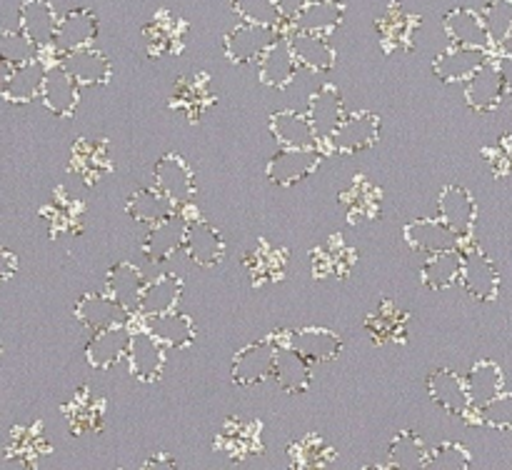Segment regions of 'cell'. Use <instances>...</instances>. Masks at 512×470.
Here are the masks:
<instances>
[{"label": "cell", "instance_id": "1", "mask_svg": "<svg viewBox=\"0 0 512 470\" xmlns=\"http://www.w3.org/2000/svg\"><path fill=\"white\" fill-rule=\"evenodd\" d=\"M278 348L280 345L273 335L245 345V348L233 358V365H230L233 383L243 385V388H250V385H258L263 383V380L273 378Z\"/></svg>", "mask_w": 512, "mask_h": 470}, {"label": "cell", "instance_id": "2", "mask_svg": "<svg viewBox=\"0 0 512 470\" xmlns=\"http://www.w3.org/2000/svg\"><path fill=\"white\" fill-rule=\"evenodd\" d=\"M280 35H283L280 30L263 28V25L238 23L235 28H230L223 38L225 58H228L233 65L260 63L265 50H268Z\"/></svg>", "mask_w": 512, "mask_h": 470}, {"label": "cell", "instance_id": "3", "mask_svg": "<svg viewBox=\"0 0 512 470\" xmlns=\"http://www.w3.org/2000/svg\"><path fill=\"white\" fill-rule=\"evenodd\" d=\"M460 283L470 298L490 303L500 293V270L478 245H463V278H460Z\"/></svg>", "mask_w": 512, "mask_h": 470}, {"label": "cell", "instance_id": "4", "mask_svg": "<svg viewBox=\"0 0 512 470\" xmlns=\"http://www.w3.org/2000/svg\"><path fill=\"white\" fill-rule=\"evenodd\" d=\"M155 188L160 193L168 195L178 208H185V205L193 203L195 190H198V183H195V173L188 165V160L178 153H168L155 163L153 170Z\"/></svg>", "mask_w": 512, "mask_h": 470}, {"label": "cell", "instance_id": "5", "mask_svg": "<svg viewBox=\"0 0 512 470\" xmlns=\"http://www.w3.org/2000/svg\"><path fill=\"white\" fill-rule=\"evenodd\" d=\"M423 25V18L410 10H405L398 0L388 5L383 10L378 20H375V30H378V40L380 48L385 53H400V50H413L415 43V33Z\"/></svg>", "mask_w": 512, "mask_h": 470}, {"label": "cell", "instance_id": "6", "mask_svg": "<svg viewBox=\"0 0 512 470\" xmlns=\"http://www.w3.org/2000/svg\"><path fill=\"white\" fill-rule=\"evenodd\" d=\"M278 345L295 350L303 355L310 363H328L335 360L343 350V340L338 333L328 328H298V330H283L280 335H273Z\"/></svg>", "mask_w": 512, "mask_h": 470}, {"label": "cell", "instance_id": "7", "mask_svg": "<svg viewBox=\"0 0 512 470\" xmlns=\"http://www.w3.org/2000/svg\"><path fill=\"white\" fill-rule=\"evenodd\" d=\"M193 218H198V215L183 213V208H180L173 218L148 228L143 243H140L145 258L150 263H163V260L173 258L175 253L185 250V235H188V225Z\"/></svg>", "mask_w": 512, "mask_h": 470}, {"label": "cell", "instance_id": "8", "mask_svg": "<svg viewBox=\"0 0 512 470\" xmlns=\"http://www.w3.org/2000/svg\"><path fill=\"white\" fill-rule=\"evenodd\" d=\"M380 138V118L370 110H358V113H348V118L343 120L338 130H335L333 138L325 143V148H330L333 153L353 155L370 150Z\"/></svg>", "mask_w": 512, "mask_h": 470}, {"label": "cell", "instance_id": "9", "mask_svg": "<svg viewBox=\"0 0 512 470\" xmlns=\"http://www.w3.org/2000/svg\"><path fill=\"white\" fill-rule=\"evenodd\" d=\"M100 33L98 15L90 8H73L60 15L58 30H55V43L50 53H75V50L93 48L95 38Z\"/></svg>", "mask_w": 512, "mask_h": 470}, {"label": "cell", "instance_id": "10", "mask_svg": "<svg viewBox=\"0 0 512 470\" xmlns=\"http://www.w3.org/2000/svg\"><path fill=\"white\" fill-rule=\"evenodd\" d=\"M215 448L228 455L230 460H245L263 453V423L233 415L220 425Z\"/></svg>", "mask_w": 512, "mask_h": 470}, {"label": "cell", "instance_id": "11", "mask_svg": "<svg viewBox=\"0 0 512 470\" xmlns=\"http://www.w3.org/2000/svg\"><path fill=\"white\" fill-rule=\"evenodd\" d=\"M215 103L213 88H210V75L198 70L193 75H183L175 80L173 93H170V108L188 118L190 123H198Z\"/></svg>", "mask_w": 512, "mask_h": 470}, {"label": "cell", "instance_id": "12", "mask_svg": "<svg viewBox=\"0 0 512 470\" xmlns=\"http://www.w3.org/2000/svg\"><path fill=\"white\" fill-rule=\"evenodd\" d=\"M323 163V148L308 150H278L265 165V175L278 188H290L318 170Z\"/></svg>", "mask_w": 512, "mask_h": 470}, {"label": "cell", "instance_id": "13", "mask_svg": "<svg viewBox=\"0 0 512 470\" xmlns=\"http://www.w3.org/2000/svg\"><path fill=\"white\" fill-rule=\"evenodd\" d=\"M438 213L440 220L448 223L465 245V240H470V235H473L475 223H478V203H475L473 193L465 185H445L438 198Z\"/></svg>", "mask_w": 512, "mask_h": 470}, {"label": "cell", "instance_id": "14", "mask_svg": "<svg viewBox=\"0 0 512 470\" xmlns=\"http://www.w3.org/2000/svg\"><path fill=\"white\" fill-rule=\"evenodd\" d=\"M443 30L450 43L460 45V48H478L498 53L493 38L488 33V25L483 20V13H478V10L453 8L450 13H445Z\"/></svg>", "mask_w": 512, "mask_h": 470}, {"label": "cell", "instance_id": "15", "mask_svg": "<svg viewBox=\"0 0 512 470\" xmlns=\"http://www.w3.org/2000/svg\"><path fill=\"white\" fill-rule=\"evenodd\" d=\"M40 103H43L53 115H60V118H68V115H73L75 108H78L80 85L75 83L73 75L65 70L60 58L50 60L48 73H45L43 80V90H40Z\"/></svg>", "mask_w": 512, "mask_h": 470}, {"label": "cell", "instance_id": "16", "mask_svg": "<svg viewBox=\"0 0 512 470\" xmlns=\"http://www.w3.org/2000/svg\"><path fill=\"white\" fill-rule=\"evenodd\" d=\"M313 123L315 135H318L320 145L325 148L330 138L335 135V130L343 125V120L348 118L345 113V103H343V93H340L335 85H323V88L315 90L308 100V113H305Z\"/></svg>", "mask_w": 512, "mask_h": 470}, {"label": "cell", "instance_id": "17", "mask_svg": "<svg viewBox=\"0 0 512 470\" xmlns=\"http://www.w3.org/2000/svg\"><path fill=\"white\" fill-rule=\"evenodd\" d=\"M185 30L188 23L178 15H173L170 10H158V13L150 18V23L143 28V40L145 50L153 58L160 55H180L185 48Z\"/></svg>", "mask_w": 512, "mask_h": 470}, {"label": "cell", "instance_id": "18", "mask_svg": "<svg viewBox=\"0 0 512 470\" xmlns=\"http://www.w3.org/2000/svg\"><path fill=\"white\" fill-rule=\"evenodd\" d=\"M495 53L478 48H460V45H450L445 53H440L433 60L435 78L443 83H468L480 68L490 63Z\"/></svg>", "mask_w": 512, "mask_h": 470}, {"label": "cell", "instance_id": "19", "mask_svg": "<svg viewBox=\"0 0 512 470\" xmlns=\"http://www.w3.org/2000/svg\"><path fill=\"white\" fill-rule=\"evenodd\" d=\"M130 310L123 308L118 300L110 298L108 293H88L75 303V318L93 333L110 328H123L130 320Z\"/></svg>", "mask_w": 512, "mask_h": 470}, {"label": "cell", "instance_id": "20", "mask_svg": "<svg viewBox=\"0 0 512 470\" xmlns=\"http://www.w3.org/2000/svg\"><path fill=\"white\" fill-rule=\"evenodd\" d=\"M403 235L405 243L413 250H418V253L435 255L445 253V250L463 248V240L458 238V233L440 218L413 220V223L405 225Z\"/></svg>", "mask_w": 512, "mask_h": 470}, {"label": "cell", "instance_id": "21", "mask_svg": "<svg viewBox=\"0 0 512 470\" xmlns=\"http://www.w3.org/2000/svg\"><path fill=\"white\" fill-rule=\"evenodd\" d=\"M428 393L433 398V403L438 408H443L445 413L460 415L465 418L468 413H473V400H470L468 383H465L463 375H458L450 368H438L428 375Z\"/></svg>", "mask_w": 512, "mask_h": 470}, {"label": "cell", "instance_id": "22", "mask_svg": "<svg viewBox=\"0 0 512 470\" xmlns=\"http://www.w3.org/2000/svg\"><path fill=\"white\" fill-rule=\"evenodd\" d=\"M60 15L50 5V0H23L18 8V28L38 45L43 53H50L55 43Z\"/></svg>", "mask_w": 512, "mask_h": 470}, {"label": "cell", "instance_id": "23", "mask_svg": "<svg viewBox=\"0 0 512 470\" xmlns=\"http://www.w3.org/2000/svg\"><path fill=\"white\" fill-rule=\"evenodd\" d=\"M505 95H508V88H505L503 73L495 58L465 83V103L475 113H493L503 105Z\"/></svg>", "mask_w": 512, "mask_h": 470}, {"label": "cell", "instance_id": "24", "mask_svg": "<svg viewBox=\"0 0 512 470\" xmlns=\"http://www.w3.org/2000/svg\"><path fill=\"white\" fill-rule=\"evenodd\" d=\"M270 133H273L280 150L323 148L310 118L298 110H278V113L270 115Z\"/></svg>", "mask_w": 512, "mask_h": 470}, {"label": "cell", "instance_id": "25", "mask_svg": "<svg viewBox=\"0 0 512 470\" xmlns=\"http://www.w3.org/2000/svg\"><path fill=\"white\" fill-rule=\"evenodd\" d=\"M300 63L293 53V45H290V35L283 33L260 58L258 63V78L265 88L283 90L288 88L290 80L298 73Z\"/></svg>", "mask_w": 512, "mask_h": 470}, {"label": "cell", "instance_id": "26", "mask_svg": "<svg viewBox=\"0 0 512 470\" xmlns=\"http://www.w3.org/2000/svg\"><path fill=\"white\" fill-rule=\"evenodd\" d=\"M185 255L200 268H215L225 258V238L213 223L203 218H193L185 235Z\"/></svg>", "mask_w": 512, "mask_h": 470}, {"label": "cell", "instance_id": "27", "mask_svg": "<svg viewBox=\"0 0 512 470\" xmlns=\"http://www.w3.org/2000/svg\"><path fill=\"white\" fill-rule=\"evenodd\" d=\"M408 313L393 300H380L365 318V333L375 345H398L408 340Z\"/></svg>", "mask_w": 512, "mask_h": 470}, {"label": "cell", "instance_id": "28", "mask_svg": "<svg viewBox=\"0 0 512 470\" xmlns=\"http://www.w3.org/2000/svg\"><path fill=\"white\" fill-rule=\"evenodd\" d=\"M130 343H133V330L128 325L123 328H110L100 330L85 345V360H88L90 368L95 370H110L120 363V360H128Z\"/></svg>", "mask_w": 512, "mask_h": 470}, {"label": "cell", "instance_id": "29", "mask_svg": "<svg viewBox=\"0 0 512 470\" xmlns=\"http://www.w3.org/2000/svg\"><path fill=\"white\" fill-rule=\"evenodd\" d=\"M128 368L130 373H133V378H138L140 383H155V380H160V375H163L165 348L148 333V330H133Z\"/></svg>", "mask_w": 512, "mask_h": 470}, {"label": "cell", "instance_id": "30", "mask_svg": "<svg viewBox=\"0 0 512 470\" xmlns=\"http://www.w3.org/2000/svg\"><path fill=\"white\" fill-rule=\"evenodd\" d=\"M50 60L38 58L33 63L18 65V68L5 70L3 75V98L13 105L30 103V100L40 98V90H43L45 73H48Z\"/></svg>", "mask_w": 512, "mask_h": 470}, {"label": "cell", "instance_id": "31", "mask_svg": "<svg viewBox=\"0 0 512 470\" xmlns=\"http://www.w3.org/2000/svg\"><path fill=\"white\" fill-rule=\"evenodd\" d=\"M140 328L148 330L165 350H185L198 338V328H195L193 318L180 313V310L158 315V318H140Z\"/></svg>", "mask_w": 512, "mask_h": 470}, {"label": "cell", "instance_id": "32", "mask_svg": "<svg viewBox=\"0 0 512 470\" xmlns=\"http://www.w3.org/2000/svg\"><path fill=\"white\" fill-rule=\"evenodd\" d=\"M355 263H358V253L340 235H330L320 248H313V253H310V265H313V275L318 280L330 278V275L348 278Z\"/></svg>", "mask_w": 512, "mask_h": 470}, {"label": "cell", "instance_id": "33", "mask_svg": "<svg viewBox=\"0 0 512 470\" xmlns=\"http://www.w3.org/2000/svg\"><path fill=\"white\" fill-rule=\"evenodd\" d=\"M183 300V280L175 275H155L145 283L143 295H140L138 315L140 318H158V315L175 313Z\"/></svg>", "mask_w": 512, "mask_h": 470}, {"label": "cell", "instance_id": "34", "mask_svg": "<svg viewBox=\"0 0 512 470\" xmlns=\"http://www.w3.org/2000/svg\"><path fill=\"white\" fill-rule=\"evenodd\" d=\"M70 168L80 180L88 185L98 183L110 168H113V153H110L108 140L98 138H80L73 145V158H70Z\"/></svg>", "mask_w": 512, "mask_h": 470}, {"label": "cell", "instance_id": "35", "mask_svg": "<svg viewBox=\"0 0 512 470\" xmlns=\"http://www.w3.org/2000/svg\"><path fill=\"white\" fill-rule=\"evenodd\" d=\"M245 268H248L253 285L278 283L288 270V248L270 243V240H258V245L245 258Z\"/></svg>", "mask_w": 512, "mask_h": 470}, {"label": "cell", "instance_id": "36", "mask_svg": "<svg viewBox=\"0 0 512 470\" xmlns=\"http://www.w3.org/2000/svg\"><path fill=\"white\" fill-rule=\"evenodd\" d=\"M340 203L348 210L350 225H363L368 220L378 218L380 203H383V190L368 180L365 175H355L348 183V188L340 195Z\"/></svg>", "mask_w": 512, "mask_h": 470}, {"label": "cell", "instance_id": "37", "mask_svg": "<svg viewBox=\"0 0 512 470\" xmlns=\"http://www.w3.org/2000/svg\"><path fill=\"white\" fill-rule=\"evenodd\" d=\"M60 63L65 65L70 75H73L75 83L80 88H88V85H105L113 78V65H110L108 55L98 48H83L75 50V53L60 55Z\"/></svg>", "mask_w": 512, "mask_h": 470}, {"label": "cell", "instance_id": "38", "mask_svg": "<svg viewBox=\"0 0 512 470\" xmlns=\"http://www.w3.org/2000/svg\"><path fill=\"white\" fill-rule=\"evenodd\" d=\"M63 413L75 435L98 433V430H103L105 400L98 398L88 385H83V388L75 390L73 398L63 405Z\"/></svg>", "mask_w": 512, "mask_h": 470}, {"label": "cell", "instance_id": "39", "mask_svg": "<svg viewBox=\"0 0 512 470\" xmlns=\"http://www.w3.org/2000/svg\"><path fill=\"white\" fill-rule=\"evenodd\" d=\"M50 450L48 438L43 433V423L18 425L10 430L8 443H5V458L15 460L25 470H35L38 460Z\"/></svg>", "mask_w": 512, "mask_h": 470}, {"label": "cell", "instance_id": "40", "mask_svg": "<svg viewBox=\"0 0 512 470\" xmlns=\"http://www.w3.org/2000/svg\"><path fill=\"white\" fill-rule=\"evenodd\" d=\"M345 20V3L343 0H310L303 10L298 13V18L290 23V30H300V33H313V35H325L343 25Z\"/></svg>", "mask_w": 512, "mask_h": 470}, {"label": "cell", "instance_id": "41", "mask_svg": "<svg viewBox=\"0 0 512 470\" xmlns=\"http://www.w3.org/2000/svg\"><path fill=\"white\" fill-rule=\"evenodd\" d=\"M288 35L300 68L313 70V73H328V70L335 68L338 53H335V48L325 35L300 33V30H288Z\"/></svg>", "mask_w": 512, "mask_h": 470}, {"label": "cell", "instance_id": "42", "mask_svg": "<svg viewBox=\"0 0 512 470\" xmlns=\"http://www.w3.org/2000/svg\"><path fill=\"white\" fill-rule=\"evenodd\" d=\"M145 283H148V280L143 278L138 265L123 260V263H115L113 268L108 270V275H105V293L113 300H118V303L123 305V308H128L130 313H138L140 295H143Z\"/></svg>", "mask_w": 512, "mask_h": 470}, {"label": "cell", "instance_id": "43", "mask_svg": "<svg viewBox=\"0 0 512 470\" xmlns=\"http://www.w3.org/2000/svg\"><path fill=\"white\" fill-rule=\"evenodd\" d=\"M40 218L48 223L50 235H73L83 228V200L70 195L65 188L55 190L53 200L48 205H43L40 210Z\"/></svg>", "mask_w": 512, "mask_h": 470}, {"label": "cell", "instance_id": "44", "mask_svg": "<svg viewBox=\"0 0 512 470\" xmlns=\"http://www.w3.org/2000/svg\"><path fill=\"white\" fill-rule=\"evenodd\" d=\"M178 210H180L178 205H175L168 195L160 193L155 185L153 188L135 190V193L128 198V203H125V213H128L135 223H143L148 225V228L173 218Z\"/></svg>", "mask_w": 512, "mask_h": 470}, {"label": "cell", "instance_id": "45", "mask_svg": "<svg viewBox=\"0 0 512 470\" xmlns=\"http://www.w3.org/2000/svg\"><path fill=\"white\" fill-rule=\"evenodd\" d=\"M460 278H463V248L428 255L420 268V280L433 293L453 288L455 283H460Z\"/></svg>", "mask_w": 512, "mask_h": 470}, {"label": "cell", "instance_id": "46", "mask_svg": "<svg viewBox=\"0 0 512 470\" xmlns=\"http://www.w3.org/2000/svg\"><path fill=\"white\" fill-rule=\"evenodd\" d=\"M273 380L285 393H305L310 383H313V363L305 360L300 353H295V350L280 345L278 358H275Z\"/></svg>", "mask_w": 512, "mask_h": 470}, {"label": "cell", "instance_id": "47", "mask_svg": "<svg viewBox=\"0 0 512 470\" xmlns=\"http://www.w3.org/2000/svg\"><path fill=\"white\" fill-rule=\"evenodd\" d=\"M465 383H468L470 400H473V413L480 410L483 405H488L490 400H495L498 395H503L505 375L495 360H478V363L470 368V373L465 375Z\"/></svg>", "mask_w": 512, "mask_h": 470}, {"label": "cell", "instance_id": "48", "mask_svg": "<svg viewBox=\"0 0 512 470\" xmlns=\"http://www.w3.org/2000/svg\"><path fill=\"white\" fill-rule=\"evenodd\" d=\"M290 470H330L335 463V448L318 433L295 440L288 450Z\"/></svg>", "mask_w": 512, "mask_h": 470}, {"label": "cell", "instance_id": "49", "mask_svg": "<svg viewBox=\"0 0 512 470\" xmlns=\"http://www.w3.org/2000/svg\"><path fill=\"white\" fill-rule=\"evenodd\" d=\"M230 8L238 15L240 23L263 25V28L288 33V23H285L283 13H280L278 0H230Z\"/></svg>", "mask_w": 512, "mask_h": 470}, {"label": "cell", "instance_id": "50", "mask_svg": "<svg viewBox=\"0 0 512 470\" xmlns=\"http://www.w3.org/2000/svg\"><path fill=\"white\" fill-rule=\"evenodd\" d=\"M430 450L425 448L423 440L413 433V430H403L393 438L388 450L390 465L400 470H423L425 460H428Z\"/></svg>", "mask_w": 512, "mask_h": 470}, {"label": "cell", "instance_id": "51", "mask_svg": "<svg viewBox=\"0 0 512 470\" xmlns=\"http://www.w3.org/2000/svg\"><path fill=\"white\" fill-rule=\"evenodd\" d=\"M38 58H43V50L23 30H3V35H0V60H3L5 70L33 63Z\"/></svg>", "mask_w": 512, "mask_h": 470}, {"label": "cell", "instance_id": "52", "mask_svg": "<svg viewBox=\"0 0 512 470\" xmlns=\"http://www.w3.org/2000/svg\"><path fill=\"white\" fill-rule=\"evenodd\" d=\"M480 13H483L485 25H488L495 50H500V45L512 35V0H488Z\"/></svg>", "mask_w": 512, "mask_h": 470}, {"label": "cell", "instance_id": "53", "mask_svg": "<svg viewBox=\"0 0 512 470\" xmlns=\"http://www.w3.org/2000/svg\"><path fill=\"white\" fill-rule=\"evenodd\" d=\"M470 453L460 443H440L428 453L423 470H468Z\"/></svg>", "mask_w": 512, "mask_h": 470}, {"label": "cell", "instance_id": "54", "mask_svg": "<svg viewBox=\"0 0 512 470\" xmlns=\"http://www.w3.org/2000/svg\"><path fill=\"white\" fill-rule=\"evenodd\" d=\"M478 413V423L488 425L495 430H512V393L498 395L495 400H490L488 405H483Z\"/></svg>", "mask_w": 512, "mask_h": 470}, {"label": "cell", "instance_id": "55", "mask_svg": "<svg viewBox=\"0 0 512 470\" xmlns=\"http://www.w3.org/2000/svg\"><path fill=\"white\" fill-rule=\"evenodd\" d=\"M485 158H488L490 170H493L498 178H508V175H512V135L505 133L498 143L485 148Z\"/></svg>", "mask_w": 512, "mask_h": 470}, {"label": "cell", "instance_id": "56", "mask_svg": "<svg viewBox=\"0 0 512 470\" xmlns=\"http://www.w3.org/2000/svg\"><path fill=\"white\" fill-rule=\"evenodd\" d=\"M308 3H310V0H278L280 13H283L285 23H288V30H290V23H293V20L298 18V13H300V10H303Z\"/></svg>", "mask_w": 512, "mask_h": 470}, {"label": "cell", "instance_id": "57", "mask_svg": "<svg viewBox=\"0 0 512 470\" xmlns=\"http://www.w3.org/2000/svg\"><path fill=\"white\" fill-rule=\"evenodd\" d=\"M140 470H178V468H175V460L170 458L168 453H153L148 460H145Z\"/></svg>", "mask_w": 512, "mask_h": 470}, {"label": "cell", "instance_id": "58", "mask_svg": "<svg viewBox=\"0 0 512 470\" xmlns=\"http://www.w3.org/2000/svg\"><path fill=\"white\" fill-rule=\"evenodd\" d=\"M18 268H20V260L15 258L13 250H3V253H0V273H3V278L5 280L13 278V275L18 273Z\"/></svg>", "mask_w": 512, "mask_h": 470}, {"label": "cell", "instance_id": "59", "mask_svg": "<svg viewBox=\"0 0 512 470\" xmlns=\"http://www.w3.org/2000/svg\"><path fill=\"white\" fill-rule=\"evenodd\" d=\"M495 63H498L500 73H503L505 88H508V93L512 95V55H508V53H495Z\"/></svg>", "mask_w": 512, "mask_h": 470}, {"label": "cell", "instance_id": "60", "mask_svg": "<svg viewBox=\"0 0 512 470\" xmlns=\"http://www.w3.org/2000/svg\"><path fill=\"white\" fill-rule=\"evenodd\" d=\"M498 53H508V55H512V35H510L508 40H505L503 45H500V50H498Z\"/></svg>", "mask_w": 512, "mask_h": 470}, {"label": "cell", "instance_id": "61", "mask_svg": "<svg viewBox=\"0 0 512 470\" xmlns=\"http://www.w3.org/2000/svg\"><path fill=\"white\" fill-rule=\"evenodd\" d=\"M363 470H400V468H395V465H368V468H363Z\"/></svg>", "mask_w": 512, "mask_h": 470}]
</instances>
